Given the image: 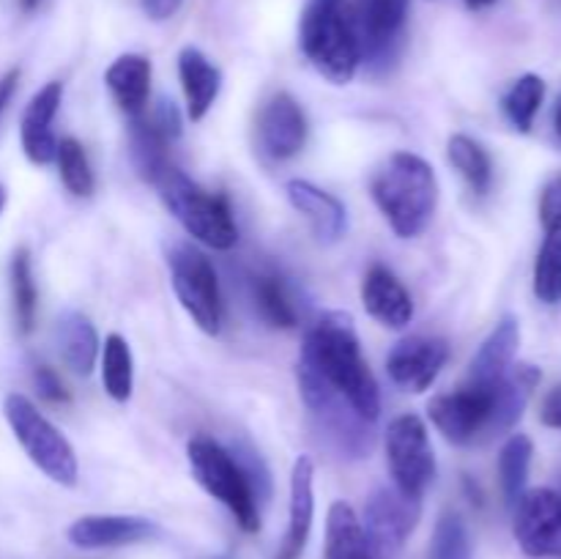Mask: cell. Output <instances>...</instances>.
<instances>
[{"mask_svg": "<svg viewBox=\"0 0 561 559\" xmlns=\"http://www.w3.org/2000/svg\"><path fill=\"white\" fill-rule=\"evenodd\" d=\"M299 360L310 362L329 387L337 389L356 414L367 422L378 420L381 411V395L378 384L362 356L359 334H356L354 318L343 310L323 312L316 327L307 332L305 349Z\"/></svg>", "mask_w": 561, "mask_h": 559, "instance_id": "1", "label": "cell"}, {"mask_svg": "<svg viewBox=\"0 0 561 559\" xmlns=\"http://www.w3.org/2000/svg\"><path fill=\"white\" fill-rule=\"evenodd\" d=\"M373 201L400 239H416L427 230L438 206V181L431 164L409 151H398L373 175Z\"/></svg>", "mask_w": 561, "mask_h": 559, "instance_id": "2", "label": "cell"}, {"mask_svg": "<svg viewBox=\"0 0 561 559\" xmlns=\"http://www.w3.org/2000/svg\"><path fill=\"white\" fill-rule=\"evenodd\" d=\"M301 53L318 75L345 85L359 69V42L345 0H310L299 22Z\"/></svg>", "mask_w": 561, "mask_h": 559, "instance_id": "3", "label": "cell"}, {"mask_svg": "<svg viewBox=\"0 0 561 559\" xmlns=\"http://www.w3.org/2000/svg\"><path fill=\"white\" fill-rule=\"evenodd\" d=\"M153 186L159 190L168 212L179 219V225L192 239L203 241L214 250H230L239 241V228H236L228 201L197 186L175 164H168L153 179Z\"/></svg>", "mask_w": 561, "mask_h": 559, "instance_id": "4", "label": "cell"}, {"mask_svg": "<svg viewBox=\"0 0 561 559\" xmlns=\"http://www.w3.org/2000/svg\"><path fill=\"white\" fill-rule=\"evenodd\" d=\"M186 458H190V469L197 486L208 497L222 502L247 535L261 532V502H257L250 480L241 471V466L236 464L230 449H225L214 438L197 436L186 444Z\"/></svg>", "mask_w": 561, "mask_h": 559, "instance_id": "5", "label": "cell"}, {"mask_svg": "<svg viewBox=\"0 0 561 559\" xmlns=\"http://www.w3.org/2000/svg\"><path fill=\"white\" fill-rule=\"evenodd\" d=\"M3 414L27 458L53 482L64 488H75L77 480H80V466H77V455L71 449L69 438L25 395H9L3 403Z\"/></svg>", "mask_w": 561, "mask_h": 559, "instance_id": "6", "label": "cell"}, {"mask_svg": "<svg viewBox=\"0 0 561 559\" xmlns=\"http://www.w3.org/2000/svg\"><path fill=\"white\" fill-rule=\"evenodd\" d=\"M299 392L307 411L316 420L321 436L348 458H365L373 447V422L362 420L354 406L343 398L334 387L323 381L321 373L310 362L299 360Z\"/></svg>", "mask_w": 561, "mask_h": 559, "instance_id": "7", "label": "cell"}, {"mask_svg": "<svg viewBox=\"0 0 561 559\" xmlns=\"http://www.w3.org/2000/svg\"><path fill=\"white\" fill-rule=\"evenodd\" d=\"M168 266L170 283L186 316L206 334H217L222 329V296L211 261L197 247L175 241L168 247Z\"/></svg>", "mask_w": 561, "mask_h": 559, "instance_id": "8", "label": "cell"}, {"mask_svg": "<svg viewBox=\"0 0 561 559\" xmlns=\"http://www.w3.org/2000/svg\"><path fill=\"white\" fill-rule=\"evenodd\" d=\"M387 464L394 488L403 497L422 502L431 482L436 480V455L425 422L416 414H403L387 427Z\"/></svg>", "mask_w": 561, "mask_h": 559, "instance_id": "9", "label": "cell"}, {"mask_svg": "<svg viewBox=\"0 0 561 559\" xmlns=\"http://www.w3.org/2000/svg\"><path fill=\"white\" fill-rule=\"evenodd\" d=\"M493 389L496 387H471V384H466L458 392L436 395L427 403V417L447 442H488L493 420Z\"/></svg>", "mask_w": 561, "mask_h": 559, "instance_id": "10", "label": "cell"}, {"mask_svg": "<svg viewBox=\"0 0 561 559\" xmlns=\"http://www.w3.org/2000/svg\"><path fill=\"white\" fill-rule=\"evenodd\" d=\"M359 55L376 69H387L398 58L403 42L409 0H356L351 5Z\"/></svg>", "mask_w": 561, "mask_h": 559, "instance_id": "11", "label": "cell"}, {"mask_svg": "<svg viewBox=\"0 0 561 559\" xmlns=\"http://www.w3.org/2000/svg\"><path fill=\"white\" fill-rule=\"evenodd\" d=\"M513 535L531 559H561V493L531 488L513 504Z\"/></svg>", "mask_w": 561, "mask_h": 559, "instance_id": "12", "label": "cell"}, {"mask_svg": "<svg viewBox=\"0 0 561 559\" xmlns=\"http://www.w3.org/2000/svg\"><path fill=\"white\" fill-rule=\"evenodd\" d=\"M422 502L403 497L398 488H378L365 504V535L378 559H394L416 529Z\"/></svg>", "mask_w": 561, "mask_h": 559, "instance_id": "13", "label": "cell"}, {"mask_svg": "<svg viewBox=\"0 0 561 559\" xmlns=\"http://www.w3.org/2000/svg\"><path fill=\"white\" fill-rule=\"evenodd\" d=\"M447 360V340L414 334V338H405L394 345L387 360V370L389 378L405 392H425L436 381Z\"/></svg>", "mask_w": 561, "mask_h": 559, "instance_id": "14", "label": "cell"}, {"mask_svg": "<svg viewBox=\"0 0 561 559\" xmlns=\"http://www.w3.org/2000/svg\"><path fill=\"white\" fill-rule=\"evenodd\" d=\"M257 140L272 159H290L307 142V115L290 93H274L257 115Z\"/></svg>", "mask_w": 561, "mask_h": 559, "instance_id": "15", "label": "cell"}, {"mask_svg": "<svg viewBox=\"0 0 561 559\" xmlns=\"http://www.w3.org/2000/svg\"><path fill=\"white\" fill-rule=\"evenodd\" d=\"M157 521L142 515H82L69 526V543L75 548H124L159 537Z\"/></svg>", "mask_w": 561, "mask_h": 559, "instance_id": "16", "label": "cell"}, {"mask_svg": "<svg viewBox=\"0 0 561 559\" xmlns=\"http://www.w3.org/2000/svg\"><path fill=\"white\" fill-rule=\"evenodd\" d=\"M60 99H64V85L60 82H47L33 99L27 102L25 113H22L20 137L22 151L33 164H49L55 162V151H58V140L53 135V121L58 115Z\"/></svg>", "mask_w": 561, "mask_h": 559, "instance_id": "17", "label": "cell"}, {"mask_svg": "<svg viewBox=\"0 0 561 559\" xmlns=\"http://www.w3.org/2000/svg\"><path fill=\"white\" fill-rule=\"evenodd\" d=\"M285 195H288L290 206H294L296 212L305 214L318 241L334 244V241L343 239L345 228H348V212H345L340 197H334L332 192L321 190V186L301 179L288 181V184H285Z\"/></svg>", "mask_w": 561, "mask_h": 559, "instance_id": "18", "label": "cell"}, {"mask_svg": "<svg viewBox=\"0 0 561 559\" xmlns=\"http://www.w3.org/2000/svg\"><path fill=\"white\" fill-rule=\"evenodd\" d=\"M362 305L387 329H405L414 318L411 294L381 263L367 269L365 280H362Z\"/></svg>", "mask_w": 561, "mask_h": 559, "instance_id": "19", "label": "cell"}, {"mask_svg": "<svg viewBox=\"0 0 561 559\" xmlns=\"http://www.w3.org/2000/svg\"><path fill=\"white\" fill-rule=\"evenodd\" d=\"M312 480H316V466L307 455L296 458L294 471H290V504H288V535L279 546L277 559H301L307 540L312 532V518H316V493H312Z\"/></svg>", "mask_w": 561, "mask_h": 559, "instance_id": "20", "label": "cell"}, {"mask_svg": "<svg viewBox=\"0 0 561 559\" xmlns=\"http://www.w3.org/2000/svg\"><path fill=\"white\" fill-rule=\"evenodd\" d=\"M518 345H520L518 318L504 316L502 321L493 327V332L488 334L485 343L480 345L474 360H471L469 381L466 384H471V387H496V384L507 376L510 367L515 365Z\"/></svg>", "mask_w": 561, "mask_h": 559, "instance_id": "21", "label": "cell"}, {"mask_svg": "<svg viewBox=\"0 0 561 559\" xmlns=\"http://www.w3.org/2000/svg\"><path fill=\"white\" fill-rule=\"evenodd\" d=\"M179 77L181 88H184L186 115L190 121H203L217 102L219 88H222V71L197 47H184L179 55Z\"/></svg>", "mask_w": 561, "mask_h": 559, "instance_id": "22", "label": "cell"}, {"mask_svg": "<svg viewBox=\"0 0 561 559\" xmlns=\"http://www.w3.org/2000/svg\"><path fill=\"white\" fill-rule=\"evenodd\" d=\"M104 82H107L115 104L129 118H137L146 110L148 93H151V60L137 53L121 55V58L110 64Z\"/></svg>", "mask_w": 561, "mask_h": 559, "instance_id": "23", "label": "cell"}, {"mask_svg": "<svg viewBox=\"0 0 561 559\" xmlns=\"http://www.w3.org/2000/svg\"><path fill=\"white\" fill-rule=\"evenodd\" d=\"M323 559H378L365 535L362 518L345 502H334L327 515Z\"/></svg>", "mask_w": 561, "mask_h": 559, "instance_id": "24", "label": "cell"}, {"mask_svg": "<svg viewBox=\"0 0 561 559\" xmlns=\"http://www.w3.org/2000/svg\"><path fill=\"white\" fill-rule=\"evenodd\" d=\"M55 334H58V349L66 365H69L77 376H91L99 356V334L96 329H93V323L88 321V316L75 310L64 312V316L58 318Z\"/></svg>", "mask_w": 561, "mask_h": 559, "instance_id": "25", "label": "cell"}, {"mask_svg": "<svg viewBox=\"0 0 561 559\" xmlns=\"http://www.w3.org/2000/svg\"><path fill=\"white\" fill-rule=\"evenodd\" d=\"M531 458H535V444H531L526 433H513L504 442L502 453H499V486H502L504 502L510 507L524 497L526 482H529Z\"/></svg>", "mask_w": 561, "mask_h": 559, "instance_id": "26", "label": "cell"}, {"mask_svg": "<svg viewBox=\"0 0 561 559\" xmlns=\"http://www.w3.org/2000/svg\"><path fill=\"white\" fill-rule=\"evenodd\" d=\"M168 146L170 142L153 129L151 121L142 118V115L131 118V129H129L131 164H135L137 173H140L146 181H151V184L153 179H157V175L170 164Z\"/></svg>", "mask_w": 561, "mask_h": 559, "instance_id": "27", "label": "cell"}, {"mask_svg": "<svg viewBox=\"0 0 561 559\" xmlns=\"http://www.w3.org/2000/svg\"><path fill=\"white\" fill-rule=\"evenodd\" d=\"M447 157L453 168L458 170L466 179V184L477 192L485 195L493 184V162L488 157L485 148L469 135H453L447 142Z\"/></svg>", "mask_w": 561, "mask_h": 559, "instance_id": "28", "label": "cell"}, {"mask_svg": "<svg viewBox=\"0 0 561 559\" xmlns=\"http://www.w3.org/2000/svg\"><path fill=\"white\" fill-rule=\"evenodd\" d=\"M252 301H255L257 312H261V318L268 327L294 329L299 323L288 288H285L283 277H277V274H257V277H252Z\"/></svg>", "mask_w": 561, "mask_h": 559, "instance_id": "29", "label": "cell"}, {"mask_svg": "<svg viewBox=\"0 0 561 559\" xmlns=\"http://www.w3.org/2000/svg\"><path fill=\"white\" fill-rule=\"evenodd\" d=\"M102 384L107 395L118 403H126L131 398L135 387V360L131 349L121 334H107L102 351Z\"/></svg>", "mask_w": 561, "mask_h": 559, "instance_id": "30", "label": "cell"}, {"mask_svg": "<svg viewBox=\"0 0 561 559\" xmlns=\"http://www.w3.org/2000/svg\"><path fill=\"white\" fill-rule=\"evenodd\" d=\"M546 99V80L540 75H524L513 82L502 99V110L518 132H531Z\"/></svg>", "mask_w": 561, "mask_h": 559, "instance_id": "31", "label": "cell"}, {"mask_svg": "<svg viewBox=\"0 0 561 559\" xmlns=\"http://www.w3.org/2000/svg\"><path fill=\"white\" fill-rule=\"evenodd\" d=\"M11 299H14V318L16 327L22 334L33 332V323H36V307H38V290L33 283V266L27 250L14 252L11 258Z\"/></svg>", "mask_w": 561, "mask_h": 559, "instance_id": "32", "label": "cell"}, {"mask_svg": "<svg viewBox=\"0 0 561 559\" xmlns=\"http://www.w3.org/2000/svg\"><path fill=\"white\" fill-rule=\"evenodd\" d=\"M535 296L542 305H561V225L548 230L537 252Z\"/></svg>", "mask_w": 561, "mask_h": 559, "instance_id": "33", "label": "cell"}, {"mask_svg": "<svg viewBox=\"0 0 561 559\" xmlns=\"http://www.w3.org/2000/svg\"><path fill=\"white\" fill-rule=\"evenodd\" d=\"M55 162H58L60 181L66 190L77 197H91L96 190V179H93L91 162L85 157V148L75 140V137H64L58 140V151H55Z\"/></svg>", "mask_w": 561, "mask_h": 559, "instance_id": "34", "label": "cell"}, {"mask_svg": "<svg viewBox=\"0 0 561 559\" xmlns=\"http://www.w3.org/2000/svg\"><path fill=\"white\" fill-rule=\"evenodd\" d=\"M431 559H474V543L463 515L453 510L442 513L433 529Z\"/></svg>", "mask_w": 561, "mask_h": 559, "instance_id": "35", "label": "cell"}, {"mask_svg": "<svg viewBox=\"0 0 561 559\" xmlns=\"http://www.w3.org/2000/svg\"><path fill=\"white\" fill-rule=\"evenodd\" d=\"M148 121H151L153 129H157L159 135H162L168 142L179 140V135H181V113H179V107H175V104H173V99H168V96L159 99L157 107H153L151 118H148Z\"/></svg>", "mask_w": 561, "mask_h": 559, "instance_id": "36", "label": "cell"}, {"mask_svg": "<svg viewBox=\"0 0 561 559\" xmlns=\"http://www.w3.org/2000/svg\"><path fill=\"white\" fill-rule=\"evenodd\" d=\"M540 223L546 230L559 228L561 225V175L551 179L540 195Z\"/></svg>", "mask_w": 561, "mask_h": 559, "instance_id": "37", "label": "cell"}, {"mask_svg": "<svg viewBox=\"0 0 561 559\" xmlns=\"http://www.w3.org/2000/svg\"><path fill=\"white\" fill-rule=\"evenodd\" d=\"M33 381H36L38 395H42L44 400H49V403H66V400H69V392L64 389V381H60L58 373H55L53 367H47V365L36 367V373H33Z\"/></svg>", "mask_w": 561, "mask_h": 559, "instance_id": "38", "label": "cell"}, {"mask_svg": "<svg viewBox=\"0 0 561 559\" xmlns=\"http://www.w3.org/2000/svg\"><path fill=\"white\" fill-rule=\"evenodd\" d=\"M540 422L546 427H553V431H561V384L546 395L540 406Z\"/></svg>", "mask_w": 561, "mask_h": 559, "instance_id": "39", "label": "cell"}, {"mask_svg": "<svg viewBox=\"0 0 561 559\" xmlns=\"http://www.w3.org/2000/svg\"><path fill=\"white\" fill-rule=\"evenodd\" d=\"M181 3H184V0H142V11H146L151 20L162 22L170 20V16L181 9Z\"/></svg>", "mask_w": 561, "mask_h": 559, "instance_id": "40", "label": "cell"}, {"mask_svg": "<svg viewBox=\"0 0 561 559\" xmlns=\"http://www.w3.org/2000/svg\"><path fill=\"white\" fill-rule=\"evenodd\" d=\"M16 85H20V69H11L0 77V115H3V110L9 107L11 96L16 93Z\"/></svg>", "mask_w": 561, "mask_h": 559, "instance_id": "41", "label": "cell"}, {"mask_svg": "<svg viewBox=\"0 0 561 559\" xmlns=\"http://www.w3.org/2000/svg\"><path fill=\"white\" fill-rule=\"evenodd\" d=\"M553 129H557V137L561 140V93L557 99V107H553Z\"/></svg>", "mask_w": 561, "mask_h": 559, "instance_id": "42", "label": "cell"}, {"mask_svg": "<svg viewBox=\"0 0 561 559\" xmlns=\"http://www.w3.org/2000/svg\"><path fill=\"white\" fill-rule=\"evenodd\" d=\"M496 3V0H466V5H469V9H485V5H493Z\"/></svg>", "mask_w": 561, "mask_h": 559, "instance_id": "43", "label": "cell"}, {"mask_svg": "<svg viewBox=\"0 0 561 559\" xmlns=\"http://www.w3.org/2000/svg\"><path fill=\"white\" fill-rule=\"evenodd\" d=\"M38 3H42V0H20V9L33 11V9H38Z\"/></svg>", "mask_w": 561, "mask_h": 559, "instance_id": "44", "label": "cell"}, {"mask_svg": "<svg viewBox=\"0 0 561 559\" xmlns=\"http://www.w3.org/2000/svg\"><path fill=\"white\" fill-rule=\"evenodd\" d=\"M3 206H5V186L0 184V212H3Z\"/></svg>", "mask_w": 561, "mask_h": 559, "instance_id": "45", "label": "cell"}]
</instances>
